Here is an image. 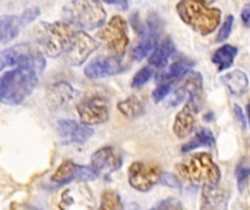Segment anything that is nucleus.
<instances>
[{"label":"nucleus","instance_id":"1","mask_svg":"<svg viewBox=\"0 0 250 210\" xmlns=\"http://www.w3.org/2000/svg\"><path fill=\"white\" fill-rule=\"evenodd\" d=\"M38 72L31 67H15L0 76V104L21 105L37 88Z\"/></svg>","mask_w":250,"mask_h":210},{"label":"nucleus","instance_id":"2","mask_svg":"<svg viewBox=\"0 0 250 210\" xmlns=\"http://www.w3.org/2000/svg\"><path fill=\"white\" fill-rule=\"evenodd\" d=\"M177 178L193 186H212L221 181L220 167L207 152H199L183 161L176 168Z\"/></svg>","mask_w":250,"mask_h":210},{"label":"nucleus","instance_id":"3","mask_svg":"<svg viewBox=\"0 0 250 210\" xmlns=\"http://www.w3.org/2000/svg\"><path fill=\"white\" fill-rule=\"evenodd\" d=\"M63 22L79 31L101 28L107 20V13L98 0H70L62 10Z\"/></svg>","mask_w":250,"mask_h":210},{"label":"nucleus","instance_id":"4","mask_svg":"<svg viewBox=\"0 0 250 210\" xmlns=\"http://www.w3.org/2000/svg\"><path fill=\"white\" fill-rule=\"evenodd\" d=\"M180 19L201 35L212 34L221 22V10L195 0H180L176 4Z\"/></svg>","mask_w":250,"mask_h":210},{"label":"nucleus","instance_id":"5","mask_svg":"<svg viewBox=\"0 0 250 210\" xmlns=\"http://www.w3.org/2000/svg\"><path fill=\"white\" fill-rule=\"evenodd\" d=\"M75 28L66 22H41L35 29V41L42 54L48 57H62L66 51Z\"/></svg>","mask_w":250,"mask_h":210},{"label":"nucleus","instance_id":"6","mask_svg":"<svg viewBox=\"0 0 250 210\" xmlns=\"http://www.w3.org/2000/svg\"><path fill=\"white\" fill-rule=\"evenodd\" d=\"M9 67H31L41 73L45 67V58L38 47L22 42L0 51V72Z\"/></svg>","mask_w":250,"mask_h":210},{"label":"nucleus","instance_id":"7","mask_svg":"<svg viewBox=\"0 0 250 210\" xmlns=\"http://www.w3.org/2000/svg\"><path fill=\"white\" fill-rule=\"evenodd\" d=\"M100 39L104 45L114 54V57H122L129 45L127 23L122 16H113L105 26L100 31Z\"/></svg>","mask_w":250,"mask_h":210},{"label":"nucleus","instance_id":"8","mask_svg":"<svg viewBox=\"0 0 250 210\" xmlns=\"http://www.w3.org/2000/svg\"><path fill=\"white\" fill-rule=\"evenodd\" d=\"M98 48V42L95 38L88 35L85 31L75 29L72 39L63 53V60L67 66L76 67L86 61V58Z\"/></svg>","mask_w":250,"mask_h":210},{"label":"nucleus","instance_id":"9","mask_svg":"<svg viewBox=\"0 0 250 210\" xmlns=\"http://www.w3.org/2000/svg\"><path fill=\"white\" fill-rule=\"evenodd\" d=\"M161 168L157 164L136 161L129 167L127 180L133 190L145 193L152 190L161 180Z\"/></svg>","mask_w":250,"mask_h":210},{"label":"nucleus","instance_id":"10","mask_svg":"<svg viewBox=\"0 0 250 210\" xmlns=\"http://www.w3.org/2000/svg\"><path fill=\"white\" fill-rule=\"evenodd\" d=\"M76 111L81 118V123L86 126L104 124L110 117L107 99L101 95H91L83 98L76 105Z\"/></svg>","mask_w":250,"mask_h":210},{"label":"nucleus","instance_id":"11","mask_svg":"<svg viewBox=\"0 0 250 210\" xmlns=\"http://www.w3.org/2000/svg\"><path fill=\"white\" fill-rule=\"evenodd\" d=\"M97 178H100V175L91 165H79L72 161H63L54 171L51 181L57 186H66L72 181H91Z\"/></svg>","mask_w":250,"mask_h":210},{"label":"nucleus","instance_id":"12","mask_svg":"<svg viewBox=\"0 0 250 210\" xmlns=\"http://www.w3.org/2000/svg\"><path fill=\"white\" fill-rule=\"evenodd\" d=\"M201 98L192 96L185 101L183 108L177 113L173 123V133L177 139H186L192 134L196 123V115L201 110Z\"/></svg>","mask_w":250,"mask_h":210},{"label":"nucleus","instance_id":"13","mask_svg":"<svg viewBox=\"0 0 250 210\" xmlns=\"http://www.w3.org/2000/svg\"><path fill=\"white\" fill-rule=\"evenodd\" d=\"M146 28L148 32L146 35L141 37L139 42L136 44V47H133L130 56L135 61H141L145 57H149V54L154 51L157 41L160 38V34L163 31V20L157 13H149L148 19H146Z\"/></svg>","mask_w":250,"mask_h":210},{"label":"nucleus","instance_id":"14","mask_svg":"<svg viewBox=\"0 0 250 210\" xmlns=\"http://www.w3.org/2000/svg\"><path fill=\"white\" fill-rule=\"evenodd\" d=\"M123 165V153L116 146H103L97 149L91 156V167L101 175L111 174L120 170Z\"/></svg>","mask_w":250,"mask_h":210},{"label":"nucleus","instance_id":"15","mask_svg":"<svg viewBox=\"0 0 250 210\" xmlns=\"http://www.w3.org/2000/svg\"><path fill=\"white\" fill-rule=\"evenodd\" d=\"M56 129H57V136L63 145L85 143L94 134V130L91 129V126H86L83 123H79V121L70 120V118L59 120Z\"/></svg>","mask_w":250,"mask_h":210},{"label":"nucleus","instance_id":"16","mask_svg":"<svg viewBox=\"0 0 250 210\" xmlns=\"http://www.w3.org/2000/svg\"><path fill=\"white\" fill-rule=\"evenodd\" d=\"M125 66L120 61V57H107V56H101L97 57L94 60H91L83 73L88 79L97 80V79H103V77H108V76H114L119 75L122 72H125Z\"/></svg>","mask_w":250,"mask_h":210},{"label":"nucleus","instance_id":"17","mask_svg":"<svg viewBox=\"0 0 250 210\" xmlns=\"http://www.w3.org/2000/svg\"><path fill=\"white\" fill-rule=\"evenodd\" d=\"M204 94V77L199 72L190 70L182 77L180 86L173 92L171 105L176 107L192 96H202Z\"/></svg>","mask_w":250,"mask_h":210},{"label":"nucleus","instance_id":"18","mask_svg":"<svg viewBox=\"0 0 250 210\" xmlns=\"http://www.w3.org/2000/svg\"><path fill=\"white\" fill-rule=\"evenodd\" d=\"M75 96H76V91L67 82H56L51 86H48L45 92V101L50 110L66 108L73 101Z\"/></svg>","mask_w":250,"mask_h":210},{"label":"nucleus","instance_id":"19","mask_svg":"<svg viewBox=\"0 0 250 210\" xmlns=\"http://www.w3.org/2000/svg\"><path fill=\"white\" fill-rule=\"evenodd\" d=\"M229 202L230 194L220 183L202 187L201 210H229Z\"/></svg>","mask_w":250,"mask_h":210},{"label":"nucleus","instance_id":"20","mask_svg":"<svg viewBox=\"0 0 250 210\" xmlns=\"http://www.w3.org/2000/svg\"><path fill=\"white\" fill-rule=\"evenodd\" d=\"M174 51H176V45L173 39L170 37H166L155 45L154 51L149 54V58H148L149 66L152 69H164L168 64V60L174 54Z\"/></svg>","mask_w":250,"mask_h":210},{"label":"nucleus","instance_id":"21","mask_svg":"<svg viewBox=\"0 0 250 210\" xmlns=\"http://www.w3.org/2000/svg\"><path fill=\"white\" fill-rule=\"evenodd\" d=\"M193 66H195V61L193 60H190L188 57H182L177 61L171 63L168 66V69L161 70V73L157 75V80L160 83H163V82H171V83H174L179 79H182L186 73H189Z\"/></svg>","mask_w":250,"mask_h":210},{"label":"nucleus","instance_id":"22","mask_svg":"<svg viewBox=\"0 0 250 210\" xmlns=\"http://www.w3.org/2000/svg\"><path fill=\"white\" fill-rule=\"evenodd\" d=\"M221 80L224 86L230 91V94H233L234 96H242L243 94H246L249 86V77L240 69L227 72L226 75H223Z\"/></svg>","mask_w":250,"mask_h":210},{"label":"nucleus","instance_id":"23","mask_svg":"<svg viewBox=\"0 0 250 210\" xmlns=\"http://www.w3.org/2000/svg\"><path fill=\"white\" fill-rule=\"evenodd\" d=\"M22 23L19 16L15 15H1L0 16V42L7 44L13 41L19 31L22 29Z\"/></svg>","mask_w":250,"mask_h":210},{"label":"nucleus","instance_id":"24","mask_svg":"<svg viewBox=\"0 0 250 210\" xmlns=\"http://www.w3.org/2000/svg\"><path fill=\"white\" fill-rule=\"evenodd\" d=\"M239 54V48L231 45V44H224L221 45L212 56V63L217 66L218 72H224L231 67L234 63V58Z\"/></svg>","mask_w":250,"mask_h":210},{"label":"nucleus","instance_id":"25","mask_svg":"<svg viewBox=\"0 0 250 210\" xmlns=\"http://www.w3.org/2000/svg\"><path fill=\"white\" fill-rule=\"evenodd\" d=\"M214 146H215V136L212 134V132L209 129L204 127L195 133V137L190 142H188L186 145L182 146V152L188 153L198 148H214Z\"/></svg>","mask_w":250,"mask_h":210},{"label":"nucleus","instance_id":"26","mask_svg":"<svg viewBox=\"0 0 250 210\" xmlns=\"http://www.w3.org/2000/svg\"><path fill=\"white\" fill-rule=\"evenodd\" d=\"M117 110L127 118H136L145 113V105L138 96H129L117 104Z\"/></svg>","mask_w":250,"mask_h":210},{"label":"nucleus","instance_id":"27","mask_svg":"<svg viewBox=\"0 0 250 210\" xmlns=\"http://www.w3.org/2000/svg\"><path fill=\"white\" fill-rule=\"evenodd\" d=\"M98 210H123V202L120 194L114 190H105L101 194Z\"/></svg>","mask_w":250,"mask_h":210},{"label":"nucleus","instance_id":"28","mask_svg":"<svg viewBox=\"0 0 250 210\" xmlns=\"http://www.w3.org/2000/svg\"><path fill=\"white\" fill-rule=\"evenodd\" d=\"M250 168L248 164V159L243 158L239 161L237 167H236V180H237V187L240 191H245V189L248 187V181H249Z\"/></svg>","mask_w":250,"mask_h":210},{"label":"nucleus","instance_id":"29","mask_svg":"<svg viewBox=\"0 0 250 210\" xmlns=\"http://www.w3.org/2000/svg\"><path fill=\"white\" fill-rule=\"evenodd\" d=\"M154 76V69L151 67V66H146V67H142L141 70H138V73L133 76V79H132V88H142V86H145L149 80H151V77Z\"/></svg>","mask_w":250,"mask_h":210},{"label":"nucleus","instance_id":"30","mask_svg":"<svg viewBox=\"0 0 250 210\" xmlns=\"http://www.w3.org/2000/svg\"><path fill=\"white\" fill-rule=\"evenodd\" d=\"M173 85L171 82H163V83H158V86L155 88V91L152 92V99L154 102H161L164 98H167L170 94H171V89H173Z\"/></svg>","mask_w":250,"mask_h":210},{"label":"nucleus","instance_id":"31","mask_svg":"<svg viewBox=\"0 0 250 210\" xmlns=\"http://www.w3.org/2000/svg\"><path fill=\"white\" fill-rule=\"evenodd\" d=\"M233 23H234V18L231 16V15H229L227 16V19H226V22L221 25V28H220V31H218V34H217V41L218 42H223V41H226L229 37H230V34H231V29H233Z\"/></svg>","mask_w":250,"mask_h":210},{"label":"nucleus","instance_id":"32","mask_svg":"<svg viewBox=\"0 0 250 210\" xmlns=\"http://www.w3.org/2000/svg\"><path fill=\"white\" fill-rule=\"evenodd\" d=\"M38 15H40V9L38 7H29V9H26L22 15H19V19H21L22 26H26V25L32 23L38 18Z\"/></svg>","mask_w":250,"mask_h":210},{"label":"nucleus","instance_id":"33","mask_svg":"<svg viewBox=\"0 0 250 210\" xmlns=\"http://www.w3.org/2000/svg\"><path fill=\"white\" fill-rule=\"evenodd\" d=\"M152 210H183V208H182V205L179 202L168 199V200H164V202L158 203Z\"/></svg>","mask_w":250,"mask_h":210},{"label":"nucleus","instance_id":"34","mask_svg":"<svg viewBox=\"0 0 250 210\" xmlns=\"http://www.w3.org/2000/svg\"><path fill=\"white\" fill-rule=\"evenodd\" d=\"M233 111H234L236 120H237V123L240 124L242 130H248V118L245 117V114H243V110H242L239 105H234V107H233Z\"/></svg>","mask_w":250,"mask_h":210},{"label":"nucleus","instance_id":"35","mask_svg":"<svg viewBox=\"0 0 250 210\" xmlns=\"http://www.w3.org/2000/svg\"><path fill=\"white\" fill-rule=\"evenodd\" d=\"M101 1H105V3L113 4V6H117L119 9H123V10H127V7H129L127 0H101Z\"/></svg>","mask_w":250,"mask_h":210},{"label":"nucleus","instance_id":"36","mask_svg":"<svg viewBox=\"0 0 250 210\" xmlns=\"http://www.w3.org/2000/svg\"><path fill=\"white\" fill-rule=\"evenodd\" d=\"M242 20L245 23V26L250 25V4H246L242 10Z\"/></svg>","mask_w":250,"mask_h":210},{"label":"nucleus","instance_id":"37","mask_svg":"<svg viewBox=\"0 0 250 210\" xmlns=\"http://www.w3.org/2000/svg\"><path fill=\"white\" fill-rule=\"evenodd\" d=\"M195 1H199V3H204V4H209V3H212L215 0H195Z\"/></svg>","mask_w":250,"mask_h":210}]
</instances>
